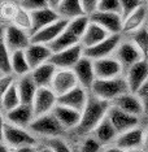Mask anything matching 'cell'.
Here are the masks:
<instances>
[{
    "instance_id": "cell-8",
    "label": "cell",
    "mask_w": 148,
    "mask_h": 152,
    "mask_svg": "<svg viewBox=\"0 0 148 152\" xmlns=\"http://www.w3.org/2000/svg\"><path fill=\"white\" fill-rule=\"evenodd\" d=\"M57 105V95L51 90V87H40L38 90L35 99L33 103L34 116L40 117L48 113H52Z\"/></svg>"
},
{
    "instance_id": "cell-48",
    "label": "cell",
    "mask_w": 148,
    "mask_h": 152,
    "mask_svg": "<svg viewBox=\"0 0 148 152\" xmlns=\"http://www.w3.org/2000/svg\"><path fill=\"white\" fill-rule=\"evenodd\" d=\"M103 152H127V151L121 150V148H118V147H112V148H106V150H104Z\"/></svg>"
},
{
    "instance_id": "cell-3",
    "label": "cell",
    "mask_w": 148,
    "mask_h": 152,
    "mask_svg": "<svg viewBox=\"0 0 148 152\" xmlns=\"http://www.w3.org/2000/svg\"><path fill=\"white\" fill-rule=\"evenodd\" d=\"M3 139H4L5 144L15 148L34 146L36 143V139L29 131H26L21 126L12 125L9 122L3 124Z\"/></svg>"
},
{
    "instance_id": "cell-16",
    "label": "cell",
    "mask_w": 148,
    "mask_h": 152,
    "mask_svg": "<svg viewBox=\"0 0 148 152\" xmlns=\"http://www.w3.org/2000/svg\"><path fill=\"white\" fill-rule=\"evenodd\" d=\"M73 72L77 75V79L79 82V86L85 87L86 90H91L94 82L96 81L95 68H94V60L83 56L77 65L73 68Z\"/></svg>"
},
{
    "instance_id": "cell-51",
    "label": "cell",
    "mask_w": 148,
    "mask_h": 152,
    "mask_svg": "<svg viewBox=\"0 0 148 152\" xmlns=\"http://www.w3.org/2000/svg\"><path fill=\"white\" fill-rule=\"evenodd\" d=\"M144 147H146V151L148 152V129L146 131V139H144Z\"/></svg>"
},
{
    "instance_id": "cell-35",
    "label": "cell",
    "mask_w": 148,
    "mask_h": 152,
    "mask_svg": "<svg viewBox=\"0 0 148 152\" xmlns=\"http://www.w3.org/2000/svg\"><path fill=\"white\" fill-rule=\"evenodd\" d=\"M90 23H91L90 16L85 15L82 17H78V18H74V20H71V21H69L68 30H70L78 39L82 40V37L85 35L86 30H87V27Z\"/></svg>"
},
{
    "instance_id": "cell-21",
    "label": "cell",
    "mask_w": 148,
    "mask_h": 152,
    "mask_svg": "<svg viewBox=\"0 0 148 152\" xmlns=\"http://www.w3.org/2000/svg\"><path fill=\"white\" fill-rule=\"evenodd\" d=\"M31 16H33L31 34L38 33L39 30L52 25V23L58 21V20H61V17L57 13V11L53 8H51V7L44 8V9H39V11H35V12H31ZM31 34H30V35H31Z\"/></svg>"
},
{
    "instance_id": "cell-46",
    "label": "cell",
    "mask_w": 148,
    "mask_h": 152,
    "mask_svg": "<svg viewBox=\"0 0 148 152\" xmlns=\"http://www.w3.org/2000/svg\"><path fill=\"white\" fill-rule=\"evenodd\" d=\"M15 152H36V150L34 148V146H26V147L16 148Z\"/></svg>"
},
{
    "instance_id": "cell-41",
    "label": "cell",
    "mask_w": 148,
    "mask_h": 152,
    "mask_svg": "<svg viewBox=\"0 0 148 152\" xmlns=\"http://www.w3.org/2000/svg\"><path fill=\"white\" fill-rule=\"evenodd\" d=\"M18 5H15L9 1H4L1 4V18L4 21H13Z\"/></svg>"
},
{
    "instance_id": "cell-27",
    "label": "cell",
    "mask_w": 148,
    "mask_h": 152,
    "mask_svg": "<svg viewBox=\"0 0 148 152\" xmlns=\"http://www.w3.org/2000/svg\"><path fill=\"white\" fill-rule=\"evenodd\" d=\"M56 11L61 18L68 20V21H71V20L86 15L81 0H63Z\"/></svg>"
},
{
    "instance_id": "cell-39",
    "label": "cell",
    "mask_w": 148,
    "mask_h": 152,
    "mask_svg": "<svg viewBox=\"0 0 148 152\" xmlns=\"http://www.w3.org/2000/svg\"><path fill=\"white\" fill-rule=\"evenodd\" d=\"M47 147H50L53 152H71L70 147L68 146V143L61 138H50L47 140Z\"/></svg>"
},
{
    "instance_id": "cell-4",
    "label": "cell",
    "mask_w": 148,
    "mask_h": 152,
    "mask_svg": "<svg viewBox=\"0 0 148 152\" xmlns=\"http://www.w3.org/2000/svg\"><path fill=\"white\" fill-rule=\"evenodd\" d=\"M1 40L7 44V47L11 50V52L15 51H26L27 47L31 44V37L25 30L20 29L16 25H8L3 31Z\"/></svg>"
},
{
    "instance_id": "cell-32",
    "label": "cell",
    "mask_w": 148,
    "mask_h": 152,
    "mask_svg": "<svg viewBox=\"0 0 148 152\" xmlns=\"http://www.w3.org/2000/svg\"><path fill=\"white\" fill-rule=\"evenodd\" d=\"M13 25H16L17 27L20 29L25 30L29 34H31V30H33V16H31V12L25 9L22 5H18L17 8V12H16V16L13 18Z\"/></svg>"
},
{
    "instance_id": "cell-7",
    "label": "cell",
    "mask_w": 148,
    "mask_h": 152,
    "mask_svg": "<svg viewBox=\"0 0 148 152\" xmlns=\"http://www.w3.org/2000/svg\"><path fill=\"white\" fill-rule=\"evenodd\" d=\"M83 51L85 48L79 43L77 46L61 51V52L53 53L50 63L53 64L57 69H73L78 61L83 57Z\"/></svg>"
},
{
    "instance_id": "cell-14",
    "label": "cell",
    "mask_w": 148,
    "mask_h": 152,
    "mask_svg": "<svg viewBox=\"0 0 148 152\" xmlns=\"http://www.w3.org/2000/svg\"><path fill=\"white\" fill-rule=\"evenodd\" d=\"M148 79V60H140L139 63L127 69L126 81L129 86V91L131 94H136L140 87Z\"/></svg>"
},
{
    "instance_id": "cell-18",
    "label": "cell",
    "mask_w": 148,
    "mask_h": 152,
    "mask_svg": "<svg viewBox=\"0 0 148 152\" xmlns=\"http://www.w3.org/2000/svg\"><path fill=\"white\" fill-rule=\"evenodd\" d=\"M116 57L122 64V66L127 69L131 68L136 63H139L140 60H143V55L140 53V51L138 50L131 40L130 42H121L116 51Z\"/></svg>"
},
{
    "instance_id": "cell-25",
    "label": "cell",
    "mask_w": 148,
    "mask_h": 152,
    "mask_svg": "<svg viewBox=\"0 0 148 152\" xmlns=\"http://www.w3.org/2000/svg\"><path fill=\"white\" fill-rule=\"evenodd\" d=\"M56 72L57 68L48 61V63H44L40 66L33 69L30 74H31V78L34 79L36 86L40 88V87H51V83H52V79L55 74H56Z\"/></svg>"
},
{
    "instance_id": "cell-6",
    "label": "cell",
    "mask_w": 148,
    "mask_h": 152,
    "mask_svg": "<svg viewBox=\"0 0 148 152\" xmlns=\"http://www.w3.org/2000/svg\"><path fill=\"white\" fill-rule=\"evenodd\" d=\"M121 44V34H111L106 39L94 47L85 48L83 56L91 58V60H99V58H104L112 56L117 51L118 46Z\"/></svg>"
},
{
    "instance_id": "cell-28",
    "label": "cell",
    "mask_w": 148,
    "mask_h": 152,
    "mask_svg": "<svg viewBox=\"0 0 148 152\" xmlns=\"http://www.w3.org/2000/svg\"><path fill=\"white\" fill-rule=\"evenodd\" d=\"M147 18V7L143 4L139 9H136L133 15H130L127 18L123 21V27L122 33H135L136 30H139L140 27L144 26Z\"/></svg>"
},
{
    "instance_id": "cell-40",
    "label": "cell",
    "mask_w": 148,
    "mask_h": 152,
    "mask_svg": "<svg viewBox=\"0 0 148 152\" xmlns=\"http://www.w3.org/2000/svg\"><path fill=\"white\" fill-rule=\"evenodd\" d=\"M20 5H22L23 8L30 12H35L39 11V9L48 8L50 3H48V0H22L20 3Z\"/></svg>"
},
{
    "instance_id": "cell-23",
    "label": "cell",
    "mask_w": 148,
    "mask_h": 152,
    "mask_svg": "<svg viewBox=\"0 0 148 152\" xmlns=\"http://www.w3.org/2000/svg\"><path fill=\"white\" fill-rule=\"evenodd\" d=\"M7 120L9 124L16 126H29L31 124V121L35 118L34 116V110H33V105H26V104H21L17 108L7 112Z\"/></svg>"
},
{
    "instance_id": "cell-2",
    "label": "cell",
    "mask_w": 148,
    "mask_h": 152,
    "mask_svg": "<svg viewBox=\"0 0 148 152\" xmlns=\"http://www.w3.org/2000/svg\"><path fill=\"white\" fill-rule=\"evenodd\" d=\"M91 91L95 98L111 103L121 95L130 92L126 78L122 77L112 79H96L91 87Z\"/></svg>"
},
{
    "instance_id": "cell-12",
    "label": "cell",
    "mask_w": 148,
    "mask_h": 152,
    "mask_svg": "<svg viewBox=\"0 0 148 152\" xmlns=\"http://www.w3.org/2000/svg\"><path fill=\"white\" fill-rule=\"evenodd\" d=\"M69 21L68 20H58L52 25L44 27V29L39 30L38 33L31 34V43H38V44H46V46H50L51 43H53L55 40L57 39L58 37L63 34L65 30L68 29Z\"/></svg>"
},
{
    "instance_id": "cell-1",
    "label": "cell",
    "mask_w": 148,
    "mask_h": 152,
    "mask_svg": "<svg viewBox=\"0 0 148 152\" xmlns=\"http://www.w3.org/2000/svg\"><path fill=\"white\" fill-rule=\"evenodd\" d=\"M111 107H112L111 102H105V100L91 96L88 99V103L86 105L85 110L82 112V118L79 125L74 129L75 134L86 135V134L94 131L99 124L108 116V110Z\"/></svg>"
},
{
    "instance_id": "cell-54",
    "label": "cell",
    "mask_w": 148,
    "mask_h": 152,
    "mask_svg": "<svg viewBox=\"0 0 148 152\" xmlns=\"http://www.w3.org/2000/svg\"><path fill=\"white\" fill-rule=\"evenodd\" d=\"M18 1H20V3H21V1H22V0H18Z\"/></svg>"
},
{
    "instance_id": "cell-24",
    "label": "cell",
    "mask_w": 148,
    "mask_h": 152,
    "mask_svg": "<svg viewBox=\"0 0 148 152\" xmlns=\"http://www.w3.org/2000/svg\"><path fill=\"white\" fill-rule=\"evenodd\" d=\"M17 88H18L22 104L33 105L34 99H35V95L39 87H38L36 83L34 82V79L31 78V74L23 75V77L20 78L17 81Z\"/></svg>"
},
{
    "instance_id": "cell-47",
    "label": "cell",
    "mask_w": 148,
    "mask_h": 152,
    "mask_svg": "<svg viewBox=\"0 0 148 152\" xmlns=\"http://www.w3.org/2000/svg\"><path fill=\"white\" fill-rule=\"evenodd\" d=\"M61 1L63 0H48V3H50V7L53 9H57V7L61 4Z\"/></svg>"
},
{
    "instance_id": "cell-19",
    "label": "cell",
    "mask_w": 148,
    "mask_h": 152,
    "mask_svg": "<svg viewBox=\"0 0 148 152\" xmlns=\"http://www.w3.org/2000/svg\"><path fill=\"white\" fill-rule=\"evenodd\" d=\"M27 61L30 64V68L35 69L38 66H40L44 63H48L52 57V50L50 48V46H46V44H38V43H31L27 50L25 51Z\"/></svg>"
},
{
    "instance_id": "cell-22",
    "label": "cell",
    "mask_w": 148,
    "mask_h": 152,
    "mask_svg": "<svg viewBox=\"0 0 148 152\" xmlns=\"http://www.w3.org/2000/svg\"><path fill=\"white\" fill-rule=\"evenodd\" d=\"M55 117L58 120V122L64 126V129H75L81 122L82 113L73 108H69L65 105H56L52 110Z\"/></svg>"
},
{
    "instance_id": "cell-37",
    "label": "cell",
    "mask_w": 148,
    "mask_h": 152,
    "mask_svg": "<svg viewBox=\"0 0 148 152\" xmlns=\"http://www.w3.org/2000/svg\"><path fill=\"white\" fill-rule=\"evenodd\" d=\"M120 1H121V16L123 17V21L144 4L143 0H120Z\"/></svg>"
},
{
    "instance_id": "cell-10",
    "label": "cell",
    "mask_w": 148,
    "mask_h": 152,
    "mask_svg": "<svg viewBox=\"0 0 148 152\" xmlns=\"http://www.w3.org/2000/svg\"><path fill=\"white\" fill-rule=\"evenodd\" d=\"M95 74L96 79H112L121 77V73L123 70L122 64L118 61L116 56H109L104 58H99L94 61Z\"/></svg>"
},
{
    "instance_id": "cell-38",
    "label": "cell",
    "mask_w": 148,
    "mask_h": 152,
    "mask_svg": "<svg viewBox=\"0 0 148 152\" xmlns=\"http://www.w3.org/2000/svg\"><path fill=\"white\" fill-rule=\"evenodd\" d=\"M98 11L120 13L121 15V1L120 0H100Z\"/></svg>"
},
{
    "instance_id": "cell-9",
    "label": "cell",
    "mask_w": 148,
    "mask_h": 152,
    "mask_svg": "<svg viewBox=\"0 0 148 152\" xmlns=\"http://www.w3.org/2000/svg\"><path fill=\"white\" fill-rule=\"evenodd\" d=\"M79 85L73 69H57L51 83V90L58 96L66 94Z\"/></svg>"
},
{
    "instance_id": "cell-17",
    "label": "cell",
    "mask_w": 148,
    "mask_h": 152,
    "mask_svg": "<svg viewBox=\"0 0 148 152\" xmlns=\"http://www.w3.org/2000/svg\"><path fill=\"white\" fill-rule=\"evenodd\" d=\"M144 139H146V133L140 127H135L126 133L120 134L116 138V147L121 148L125 151H131L138 150L140 146L144 144Z\"/></svg>"
},
{
    "instance_id": "cell-52",
    "label": "cell",
    "mask_w": 148,
    "mask_h": 152,
    "mask_svg": "<svg viewBox=\"0 0 148 152\" xmlns=\"http://www.w3.org/2000/svg\"><path fill=\"white\" fill-rule=\"evenodd\" d=\"M40 152H53V151H52V150H51V148H50V147H44V148H43V150H42V151H40Z\"/></svg>"
},
{
    "instance_id": "cell-31",
    "label": "cell",
    "mask_w": 148,
    "mask_h": 152,
    "mask_svg": "<svg viewBox=\"0 0 148 152\" xmlns=\"http://www.w3.org/2000/svg\"><path fill=\"white\" fill-rule=\"evenodd\" d=\"M79 43H81V40L78 39L70 30L66 29L53 43L50 44V48L52 50L53 53H56V52H61V51H64V50H68V48H70L73 46H77V44H79Z\"/></svg>"
},
{
    "instance_id": "cell-15",
    "label": "cell",
    "mask_w": 148,
    "mask_h": 152,
    "mask_svg": "<svg viewBox=\"0 0 148 152\" xmlns=\"http://www.w3.org/2000/svg\"><path fill=\"white\" fill-rule=\"evenodd\" d=\"M88 96H87V90L82 86L78 85L77 87L70 90L66 94L61 95L57 98V104L58 105H65L69 108H73L78 112H83L86 105L88 103Z\"/></svg>"
},
{
    "instance_id": "cell-29",
    "label": "cell",
    "mask_w": 148,
    "mask_h": 152,
    "mask_svg": "<svg viewBox=\"0 0 148 152\" xmlns=\"http://www.w3.org/2000/svg\"><path fill=\"white\" fill-rule=\"evenodd\" d=\"M94 133H95V138L100 142L101 144L109 143V142H112L113 139L116 140V138L118 137V133H117V130L114 129L111 120L108 118V116L99 124L98 127L94 130Z\"/></svg>"
},
{
    "instance_id": "cell-30",
    "label": "cell",
    "mask_w": 148,
    "mask_h": 152,
    "mask_svg": "<svg viewBox=\"0 0 148 152\" xmlns=\"http://www.w3.org/2000/svg\"><path fill=\"white\" fill-rule=\"evenodd\" d=\"M12 69L13 74L17 77H23L31 73V68L27 61L25 51H15L12 52Z\"/></svg>"
},
{
    "instance_id": "cell-49",
    "label": "cell",
    "mask_w": 148,
    "mask_h": 152,
    "mask_svg": "<svg viewBox=\"0 0 148 152\" xmlns=\"http://www.w3.org/2000/svg\"><path fill=\"white\" fill-rule=\"evenodd\" d=\"M142 103H143V108H144V115L148 118V99L142 100Z\"/></svg>"
},
{
    "instance_id": "cell-53",
    "label": "cell",
    "mask_w": 148,
    "mask_h": 152,
    "mask_svg": "<svg viewBox=\"0 0 148 152\" xmlns=\"http://www.w3.org/2000/svg\"><path fill=\"white\" fill-rule=\"evenodd\" d=\"M127 152H142V151H139V150H131V151H127Z\"/></svg>"
},
{
    "instance_id": "cell-55",
    "label": "cell",
    "mask_w": 148,
    "mask_h": 152,
    "mask_svg": "<svg viewBox=\"0 0 148 152\" xmlns=\"http://www.w3.org/2000/svg\"><path fill=\"white\" fill-rule=\"evenodd\" d=\"M143 1H146V0H143Z\"/></svg>"
},
{
    "instance_id": "cell-13",
    "label": "cell",
    "mask_w": 148,
    "mask_h": 152,
    "mask_svg": "<svg viewBox=\"0 0 148 152\" xmlns=\"http://www.w3.org/2000/svg\"><path fill=\"white\" fill-rule=\"evenodd\" d=\"M92 22L98 23L108 31L109 34H121L123 27V17L120 13L100 12L96 11L90 16Z\"/></svg>"
},
{
    "instance_id": "cell-33",
    "label": "cell",
    "mask_w": 148,
    "mask_h": 152,
    "mask_svg": "<svg viewBox=\"0 0 148 152\" xmlns=\"http://www.w3.org/2000/svg\"><path fill=\"white\" fill-rule=\"evenodd\" d=\"M131 42L140 51L144 60H148V29L146 26L140 27L139 30L131 34Z\"/></svg>"
},
{
    "instance_id": "cell-20",
    "label": "cell",
    "mask_w": 148,
    "mask_h": 152,
    "mask_svg": "<svg viewBox=\"0 0 148 152\" xmlns=\"http://www.w3.org/2000/svg\"><path fill=\"white\" fill-rule=\"evenodd\" d=\"M112 105H114L117 108L122 109L123 112L130 113V115L136 116V117L144 115L142 100H140V98L136 94H131V92L123 94L120 98H117L116 100H113Z\"/></svg>"
},
{
    "instance_id": "cell-42",
    "label": "cell",
    "mask_w": 148,
    "mask_h": 152,
    "mask_svg": "<svg viewBox=\"0 0 148 152\" xmlns=\"http://www.w3.org/2000/svg\"><path fill=\"white\" fill-rule=\"evenodd\" d=\"M100 148H101L100 142L94 137H88L82 143L81 152H100Z\"/></svg>"
},
{
    "instance_id": "cell-11",
    "label": "cell",
    "mask_w": 148,
    "mask_h": 152,
    "mask_svg": "<svg viewBox=\"0 0 148 152\" xmlns=\"http://www.w3.org/2000/svg\"><path fill=\"white\" fill-rule=\"evenodd\" d=\"M108 118L111 120V122L113 124L114 129L117 130V133L122 134L126 133V131L135 129L139 125V117L133 116L130 113L123 112L122 109L117 108V107L112 105L108 110Z\"/></svg>"
},
{
    "instance_id": "cell-34",
    "label": "cell",
    "mask_w": 148,
    "mask_h": 152,
    "mask_svg": "<svg viewBox=\"0 0 148 152\" xmlns=\"http://www.w3.org/2000/svg\"><path fill=\"white\" fill-rule=\"evenodd\" d=\"M1 104L5 112L17 108L18 105H21V98H20V92L17 88V83L13 85L4 95H1Z\"/></svg>"
},
{
    "instance_id": "cell-43",
    "label": "cell",
    "mask_w": 148,
    "mask_h": 152,
    "mask_svg": "<svg viewBox=\"0 0 148 152\" xmlns=\"http://www.w3.org/2000/svg\"><path fill=\"white\" fill-rule=\"evenodd\" d=\"M16 83L17 82H16V78H15V75L13 74L1 75V79H0V90H1V95H4L5 92Z\"/></svg>"
},
{
    "instance_id": "cell-50",
    "label": "cell",
    "mask_w": 148,
    "mask_h": 152,
    "mask_svg": "<svg viewBox=\"0 0 148 152\" xmlns=\"http://www.w3.org/2000/svg\"><path fill=\"white\" fill-rule=\"evenodd\" d=\"M0 152H11V151H9V146H8V144L3 143L1 147H0Z\"/></svg>"
},
{
    "instance_id": "cell-36",
    "label": "cell",
    "mask_w": 148,
    "mask_h": 152,
    "mask_svg": "<svg viewBox=\"0 0 148 152\" xmlns=\"http://www.w3.org/2000/svg\"><path fill=\"white\" fill-rule=\"evenodd\" d=\"M0 73H1V75L13 74L12 52L3 40H1V44H0Z\"/></svg>"
},
{
    "instance_id": "cell-5",
    "label": "cell",
    "mask_w": 148,
    "mask_h": 152,
    "mask_svg": "<svg viewBox=\"0 0 148 152\" xmlns=\"http://www.w3.org/2000/svg\"><path fill=\"white\" fill-rule=\"evenodd\" d=\"M30 130L35 134L40 135H46L50 138L58 137L64 130V126L58 122V120L55 117L53 113H48V115L35 117L31 124L29 125Z\"/></svg>"
},
{
    "instance_id": "cell-26",
    "label": "cell",
    "mask_w": 148,
    "mask_h": 152,
    "mask_svg": "<svg viewBox=\"0 0 148 152\" xmlns=\"http://www.w3.org/2000/svg\"><path fill=\"white\" fill-rule=\"evenodd\" d=\"M109 35H111V34L106 31L104 27H101L100 25L91 21V23L87 27V30H86L85 35L82 37L81 44L83 46V48L94 47L100 42H103L104 39H106Z\"/></svg>"
},
{
    "instance_id": "cell-44",
    "label": "cell",
    "mask_w": 148,
    "mask_h": 152,
    "mask_svg": "<svg viewBox=\"0 0 148 152\" xmlns=\"http://www.w3.org/2000/svg\"><path fill=\"white\" fill-rule=\"evenodd\" d=\"M82 7H83V11L87 16H91L92 13H95L99 8V3L100 0H81Z\"/></svg>"
},
{
    "instance_id": "cell-45",
    "label": "cell",
    "mask_w": 148,
    "mask_h": 152,
    "mask_svg": "<svg viewBox=\"0 0 148 152\" xmlns=\"http://www.w3.org/2000/svg\"><path fill=\"white\" fill-rule=\"evenodd\" d=\"M136 95L140 98V100H144V99H148V79L147 82L144 83L142 87H140V90L136 92Z\"/></svg>"
}]
</instances>
